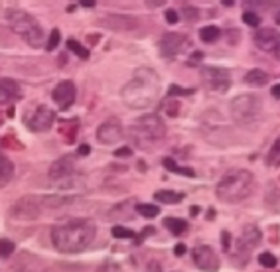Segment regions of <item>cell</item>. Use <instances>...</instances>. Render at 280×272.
<instances>
[{
	"instance_id": "cell-13",
	"label": "cell",
	"mask_w": 280,
	"mask_h": 272,
	"mask_svg": "<svg viewBox=\"0 0 280 272\" xmlns=\"http://www.w3.org/2000/svg\"><path fill=\"white\" fill-rule=\"evenodd\" d=\"M261 231L257 225H245L243 227V235L237 239V255H245V261L249 257V253L261 245Z\"/></svg>"
},
{
	"instance_id": "cell-19",
	"label": "cell",
	"mask_w": 280,
	"mask_h": 272,
	"mask_svg": "<svg viewBox=\"0 0 280 272\" xmlns=\"http://www.w3.org/2000/svg\"><path fill=\"white\" fill-rule=\"evenodd\" d=\"M20 85L14 79H0V105H10L20 99Z\"/></svg>"
},
{
	"instance_id": "cell-22",
	"label": "cell",
	"mask_w": 280,
	"mask_h": 272,
	"mask_svg": "<svg viewBox=\"0 0 280 272\" xmlns=\"http://www.w3.org/2000/svg\"><path fill=\"white\" fill-rule=\"evenodd\" d=\"M154 197L160 203H178V201H182L184 195L182 193H176V191H170V189H160V191L154 193Z\"/></svg>"
},
{
	"instance_id": "cell-4",
	"label": "cell",
	"mask_w": 280,
	"mask_h": 272,
	"mask_svg": "<svg viewBox=\"0 0 280 272\" xmlns=\"http://www.w3.org/2000/svg\"><path fill=\"white\" fill-rule=\"evenodd\" d=\"M8 22H10V28H12L28 46H32V48L44 46L46 34H44V30H42L40 22H38L34 16H30L28 12H24V10H12V12L8 14Z\"/></svg>"
},
{
	"instance_id": "cell-40",
	"label": "cell",
	"mask_w": 280,
	"mask_h": 272,
	"mask_svg": "<svg viewBox=\"0 0 280 272\" xmlns=\"http://www.w3.org/2000/svg\"><path fill=\"white\" fill-rule=\"evenodd\" d=\"M174 253H176L178 257H184V255H186V245H182V243H180V245H176Z\"/></svg>"
},
{
	"instance_id": "cell-29",
	"label": "cell",
	"mask_w": 280,
	"mask_h": 272,
	"mask_svg": "<svg viewBox=\"0 0 280 272\" xmlns=\"http://www.w3.org/2000/svg\"><path fill=\"white\" fill-rule=\"evenodd\" d=\"M136 209H138V213L144 215V217H156V215L160 213V207H158V205H152V203H142V205H138Z\"/></svg>"
},
{
	"instance_id": "cell-35",
	"label": "cell",
	"mask_w": 280,
	"mask_h": 272,
	"mask_svg": "<svg viewBox=\"0 0 280 272\" xmlns=\"http://www.w3.org/2000/svg\"><path fill=\"white\" fill-rule=\"evenodd\" d=\"M191 93H193L191 89H182V87H178V85H170V89H168L170 99H174V97H178V95H191Z\"/></svg>"
},
{
	"instance_id": "cell-11",
	"label": "cell",
	"mask_w": 280,
	"mask_h": 272,
	"mask_svg": "<svg viewBox=\"0 0 280 272\" xmlns=\"http://www.w3.org/2000/svg\"><path fill=\"white\" fill-rule=\"evenodd\" d=\"M99 26L103 28H109L112 32H130V30H136L140 28V22L132 16H122V14H111V16H105V18H99L97 20Z\"/></svg>"
},
{
	"instance_id": "cell-34",
	"label": "cell",
	"mask_w": 280,
	"mask_h": 272,
	"mask_svg": "<svg viewBox=\"0 0 280 272\" xmlns=\"http://www.w3.org/2000/svg\"><path fill=\"white\" fill-rule=\"evenodd\" d=\"M162 109L166 110V114H170V116H176L178 112H180V105L174 101V105H172V99H168V101H164L162 103Z\"/></svg>"
},
{
	"instance_id": "cell-20",
	"label": "cell",
	"mask_w": 280,
	"mask_h": 272,
	"mask_svg": "<svg viewBox=\"0 0 280 272\" xmlns=\"http://www.w3.org/2000/svg\"><path fill=\"white\" fill-rule=\"evenodd\" d=\"M245 83L251 87H265L269 83V75L263 69H253L245 75Z\"/></svg>"
},
{
	"instance_id": "cell-24",
	"label": "cell",
	"mask_w": 280,
	"mask_h": 272,
	"mask_svg": "<svg viewBox=\"0 0 280 272\" xmlns=\"http://www.w3.org/2000/svg\"><path fill=\"white\" fill-rule=\"evenodd\" d=\"M12 176H14V164L8 158H4L0 162V185H6L12 180Z\"/></svg>"
},
{
	"instance_id": "cell-26",
	"label": "cell",
	"mask_w": 280,
	"mask_h": 272,
	"mask_svg": "<svg viewBox=\"0 0 280 272\" xmlns=\"http://www.w3.org/2000/svg\"><path fill=\"white\" fill-rule=\"evenodd\" d=\"M164 166H166L170 172H176V174H182V176H189V178L195 176L191 168H180V166L176 164V160H172V158H164Z\"/></svg>"
},
{
	"instance_id": "cell-5",
	"label": "cell",
	"mask_w": 280,
	"mask_h": 272,
	"mask_svg": "<svg viewBox=\"0 0 280 272\" xmlns=\"http://www.w3.org/2000/svg\"><path fill=\"white\" fill-rule=\"evenodd\" d=\"M130 134L136 138V142L142 146L144 142H158L166 136V124L160 114L148 112L142 114L130 128Z\"/></svg>"
},
{
	"instance_id": "cell-17",
	"label": "cell",
	"mask_w": 280,
	"mask_h": 272,
	"mask_svg": "<svg viewBox=\"0 0 280 272\" xmlns=\"http://www.w3.org/2000/svg\"><path fill=\"white\" fill-rule=\"evenodd\" d=\"M122 134H124V130H122L120 122H116V120H107L97 128V138L103 144H116L122 138Z\"/></svg>"
},
{
	"instance_id": "cell-21",
	"label": "cell",
	"mask_w": 280,
	"mask_h": 272,
	"mask_svg": "<svg viewBox=\"0 0 280 272\" xmlns=\"http://www.w3.org/2000/svg\"><path fill=\"white\" fill-rule=\"evenodd\" d=\"M219 36H221V30H219L217 26H205V28L199 30V38H201V42H205V44L217 42Z\"/></svg>"
},
{
	"instance_id": "cell-43",
	"label": "cell",
	"mask_w": 280,
	"mask_h": 272,
	"mask_svg": "<svg viewBox=\"0 0 280 272\" xmlns=\"http://www.w3.org/2000/svg\"><path fill=\"white\" fill-rule=\"evenodd\" d=\"M229 237H231V235H229V233H223V243H225V249H227V247H229V241H231V239H229Z\"/></svg>"
},
{
	"instance_id": "cell-42",
	"label": "cell",
	"mask_w": 280,
	"mask_h": 272,
	"mask_svg": "<svg viewBox=\"0 0 280 272\" xmlns=\"http://www.w3.org/2000/svg\"><path fill=\"white\" fill-rule=\"evenodd\" d=\"M150 272H162V271H160V265H156V263H150Z\"/></svg>"
},
{
	"instance_id": "cell-37",
	"label": "cell",
	"mask_w": 280,
	"mask_h": 272,
	"mask_svg": "<svg viewBox=\"0 0 280 272\" xmlns=\"http://www.w3.org/2000/svg\"><path fill=\"white\" fill-rule=\"evenodd\" d=\"M132 154V150L128 148V146H122V148H118L116 152H114V156H118V158H122V156H130Z\"/></svg>"
},
{
	"instance_id": "cell-16",
	"label": "cell",
	"mask_w": 280,
	"mask_h": 272,
	"mask_svg": "<svg viewBox=\"0 0 280 272\" xmlns=\"http://www.w3.org/2000/svg\"><path fill=\"white\" fill-rule=\"evenodd\" d=\"M73 170H75V160L73 156H63V158H57L52 166H50V180L57 181V180H67L73 176Z\"/></svg>"
},
{
	"instance_id": "cell-8",
	"label": "cell",
	"mask_w": 280,
	"mask_h": 272,
	"mask_svg": "<svg viewBox=\"0 0 280 272\" xmlns=\"http://www.w3.org/2000/svg\"><path fill=\"white\" fill-rule=\"evenodd\" d=\"M201 81H203V85L209 91L225 93V91L231 87V75H229V71L219 69V67H203L201 69Z\"/></svg>"
},
{
	"instance_id": "cell-38",
	"label": "cell",
	"mask_w": 280,
	"mask_h": 272,
	"mask_svg": "<svg viewBox=\"0 0 280 272\" xmlns=\"http://www.w3.org/2000/svg\"><path fill=\"white\" fill-rule=\"evenodd\" d=\"M99 272H122V271H120L118 265H105Z\"/></svg>"
},
{
	"instance_id": "cell-15",
	"label": "cell",
	"mask_w": 280,
	"mask_h": 272,
	"mask_svg": "<svg viewBox=\"0 0 280 272\" xmlns=\"http://www.w3.org/2000/svg\"><path fill=\"white\" fill-rule=\"evenodd\" d=\"M8 272H52V267L34 255H20Z\"/></svg>"
},
{
	"instance_id": "cell-28",
	"label": "cell",
	"mask_w": 280,
	"mask_h": 272,
	"mask_svg": "<svg viewBox=\"0 0 280 272\" xmlns=\"http://www.w3.org/2000/svg\"><path fill=\"white\" fill-rule=\"evenodd\" d=\"M67 48H69L75 55H79L81 59H87V57H89V50H85V48H83L79 42H75V40H69V42H67Z\"/></svg>"
},
{
	"instance_id": "cell-9",
	"label": "cell",
	"mask_w": 280,
	"mask_h": 272,
	"mask_svg": "<svg viewBox=\"0 0 280 272\" xmlns=\"http://www.w3.org/2000/svg\"><path fill=\"white\" fill-rule=\"evenodd\" d=\"M193 263L199 271L203 272H217L219 271V257L217 253L207 247V245H199L193 249Z\"/></svg>"
},
{
	"instance_id": "cell-44",
	"label": "cell",
	"mask_w": 280,
	"mask_h": 272,
	"mask_svg": "<svg viewBox=\"0 0 280 272\" xmlns=\"http://www.w3.org/2000/svg\"><path fill=\"white\" fill-rule=\"evenodd\" d=\"M277 24H280V12L277 14Z\"/></svg>"
},
{
	"instance_id": "cell-10",
	"label": "cell",
	"mask_w": 280,
	"mask_h": 272,
	"mask_svg": "<svg viewBox=\"0 0 280 272\" xmlns=\"http://www.w3.org/2000/svg\"><path fill=\"white\" fill-rule=\"evenodd\" d=\"M187 44H189V40H187L186 36L176 34V32H170V34H164V36H162L158 48H160V54H162L164 57H176L180 52L186 50ZM189 46H191V44H189Z\"/></svg>"
},
{
	"instance_id": "cell-31",
	"label": "cell",
	"mask_w": 280,
	"mask_h": 272,
	"mask_svg": "<svg viewBox=\"0 0 280 272\" xmlns=\"http://www.w3.org/2000/svg\"><path fill=\"white\" fill-rule=\"evenodd\" d=\"M112 237H116V239H132L134 233H132L130 229H126V227L114 225V227H112Z\"/></svg>"
},
{
	"instance_id": "cell-41",
	"label": "cell",
	"mask_w": 280,
	"mask_h": 272,
	"mask_svg": "<svg viewBox=\"0 0 280 272\" xmlns=\"http://www.w3.org/2000/svg\"><path fill=\"white\" fill-rule=\"evenodd\" d=\"M271 95H273L275 99H280V83H279V85H273V89H271Z\"/></svg>"
},
{
	"instance_id": "cell-30",
	"label": "cell",
	"mask_w": 280,
	"mask_h": 272,
	"mask_svg": "<svg viewBox=\"0 0 280 272\" xmlns=\"http://www.w3.org/2000/svg\"><path fill=\"white\" fill-rule=\"evenodd\" d=\"M59 40H61L59 30H52V32H50V38H48V42H46V50H48V52H54V50L57 48Z\"/></svg>"
},
{
	"instance_id": "cell-6",
	"label": "cell",
	"mask_w": 280,
	"mask_h": 272,
	"mask_svg": "<svg viewBox=\"0 0 280 272\" xmlns=\"http://www.w3.org/2000/svg\"><path fill=\"white\" fill-rule=\"evenodd\" d=\"M263 110V103L255 95H239L237 99L231 101V116L235 122L247 126L253 124Z\"/></svg>"
},
{
	"instance_id": "cell-33",
	"label": "cell",
	"mask_w": 280,
	"mask_h": 272,
	"mask_svg": "<svg viewBox=\"0 0 280 272\" xmlns=\"http://www.w3.org/2000/svg\"><path fill=\"white\" fill-rule=\"evenodd\" d=\"M243 22H245L247 26L257 28V26L261 24V16H259V14H255V12H245V14H243Z\"/></svg>"
},
{
	"instance_id": "cell-25",
	"label": "cell",
	"mask_w": 280,
	"mask_h": 272,
	"mask_svg": "<svg viewBox=\"0 0 280 272\" xmlns=\"http://www.w3.org/2000/svg\"><path fill=\"white\" fill-rule=\"evenodd\" d=\"M267 164H269V166H273V168L280 166V136L277 138V142L273 144V148L269 150V156H267Z\"/></svg>"
},
{
	"instance_id": "cell-36",
	"label": "cell",
	"mask_w": 280,
	"mask_h": 272,
	"mask_svg": "<svg viewBox=\"0 0 280 272\" xmlns=\"http://www.w3.org/2000/svg\"><path fill=\"white\" fill-rule=\"evenodd\" d=\"M178 20H180V16H178V12H176V10H172V8H170V10H166V22H168V24H176Z\"/></svg>"
},
{
	"instance_id": "cell-3",
	"label": "cell",
	"mask_w": 280,
	"mask_h": 272,
	"mask_svg": "<svg viewBox=\"0 0 280 272\" xmlns=\"http://www.w3.org/2000/svg\"><path fill=\"white\" fill-rule=\"evenodd\" d=\"M253 187H255V178L251 172L235 170V172L225 174L219 180L215 193L223 203H237V201L247 199L253 193Z\"/></svg>"
},
{
	"instance_id": "cell-27",
	"label": "cell",
	"mask_w": 280,
	"mask_h": 272,
	"mask_svg": "<svg viewBox=\"0 0 280 272\" xmlns=\"http://www.w3.org/2000/svg\"><path fill=\"white\" fill-rule=\"evenodd\" d=\"M16 251V245L10 239H0V259H8L12 257Z\"/></svg>"
},
{
	"instance_id": "cell-12",
	"label": "cell",
	"mask_w": 280,
	"mask_h": 272,
	"mask_svg": "<svg viewBox=\"0 0 280 272\" xmlns=\"http://www.w3.org/2000/svg\"><path fill=\"white\" fill-rule=\"evenodd\" d=\"M54 120H56V112H54L50 107L42 105V107H38V109L34 110V114L30 116L28 128H30L32 132H48V130L54 126Z\"/></svg>"
},
{
	"instance_id": "cell-2",
	"label": "cell",
	"mask_w": 280,
	"mask_h": 272,
	"mask_svg": "<svg viewBox=\"0 0 280 272\" xmlns=\"http://www.w3.org/2000/svg\"><path fill=\"white\" fill-rule=\"evenodd\" d=\"M160 77L152 69H138L134 77L122 87V99L132 109H150L158 103Z\"/></svg>"
},
{
	"instance_id": "cell-7",
	"label": "cell",
	"mask_w": 280,
	"mask_h": 272,
	"mask_svg": "<svg viewBox=\"0 0 280 272\" xmlns=\"http://www.w3.org/2000/svg\"><path fill=\"white\" fill-rule=\"evenodd\" d=\"M42 211V197L36 195H26L14 203L10 209V215L20 219V221H34Z\"/></svg>"
},
{
	"instance_id": "cell-23",
	"label": "cell",
	"mask_w": 280,
	"mask_h": 272,
	"mask_svg": "<svg viewBox=\"0 0 280 272\" xmlns=\"http://www.w3.org/2000/svg\"><path fill=\"white\" fill-rule=\"evenodd\" d=\"M164 225H166L174 235H182V233L187 231V221L178 219V217H168V219L164 221Z\"/></svg>"
},
{
	"instance_id": "cell-39",
	"label": "cell",
	"mask_w": 280,
	"mask_h": 272,
	"mask_svg": "<svg viewBox=\"0 0 280 272\" xmlns=\"http://www.w3.org/2000/svg\"><path fill=\"white\" fill-rule=\"evenodd\" d=\"M91 152V148L87 146V144H83V146H79V150H77V156H87Z\"/></svg>"
},
{
	"instance_id": "cell-32",
	"label": "cell",
	"mask_w": 280,
	"mask_h": 272,
	"mask_svg": "<svg viewBox=\"0 0 280 272\" xmlns=\"http://www.w3.org/2000/svg\"><path fill=\"white\" fill-rule=\"evenodd\" d=\"M259 263L265 269H275L277 267V257H273L271 253H263V255H259Z\"/></svg>"
},
{
	"instance_id": "cell-45",
	"label": "cell",
	"mask_w": 280,
	"mask_h": 272,
	"mask_svg": "<svg viewBox=\"0 0 280 272\" xmlns=\"http://www.w3.org/2000/svg\"><path fill=\"white\" fill-rule=\"evenodd\" d=\"M2 160H4V156H2V152H0V162H2Z\"/></svg>"
},
{
	"instance_id": "cell-1",
	"label": "cell",
	"mask_w": 280,
	"mask_h": 272,
	"mask_svg": "<svg viewBox=\"0 0 280 272\" xmlns=\"http://www.w3.org/2000/svg\"><path fill=\"white\" fill-rule=\"evenodd\" d=\"M97 229L89 219H67L52 229V243L59 253L77 255L83 253L95 241Z\"/></svg>"
},
{
	"instance_id": "cell-18",
	"label": "cell",
	"mask_w": 280,
	"mask_h": 272,
	"mask_svg": "<svg viewBox=\"0 0 280 272\" xmlns=\"http://www.w3.org/2000/svg\"><path fill=\"white\" fill-rule=\"evenodd\" d=\"M75 85L71 83V81H61L56 89H54V93H52V97H54V101L57 103V107L59 109H69L73 103H75Z\"/></svg>"
},
{
	"instance_id": "cell-14",
	"label": "cell",
	"mask_w": 280,
	"mask_h": 272,
	"mask_svg": "<svg viewBox=\"0 0 280 272\" xmlns=\"http://www.w3.org/2000/svg\"><path fill=\"white\" fill-rule=\"evenodd\" d=\"M255 44L263 50V52H271L275 57L280 59V34L273 28H265L259 30L255 34Z\"/></svg>"
}]
</instances>
